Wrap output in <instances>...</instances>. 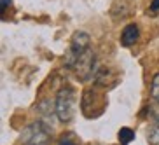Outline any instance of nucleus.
Returning a JSON list of instances; mask_svg holds the SVG:
<instances>
[{
    "instance_id": "1",
    "label": "nucleus",
    "mask_w": 159,
    "mask_h": 145,
    "mask_svg": "<svg viewBox=\"0 0 159 145\" xmlns=\"http://www.w3.org/2000/svg\"><path fill=\"white\" fill-rule=\"evenodd\" d=\"M51 138V129L40 121L32 122L30 126H26L21 131V143L23 145H49Z\"/></svg>"
},
{
    "instance_id": "2",
    "label": "nucleus",
    "mask_w": 159,
    "mask_h": 145,
    "mask_svg": "<svg viewBox=\"0 0 159 145\" xmlns=\"http://www.w3.org/2000/svg\"><path fill=\"white\" fill-rule=\"evenodd\" d=\"M74 89L63 88L58 91L54 100V114L61 122H70L74 119Z\"/></svg>"
},
{
    "instance_id": "3",
    "label": "nucleus",
    "mask_w": 159,
    "mask_h": 145,
    "mask_svg": "<svg viewBox=\"0 0 159 145\" xmlns=\"http://www.w3.org/2000/svg\"><path fill=\"white\" fill-rule=\"evenodd\" d=\"M72 68H74L75 77L80 82H86V80L91 79L94 75V72H96V54H94L93 49H88V51L82 52L77 58V61H75V65Z\"/></svg>"
},
{
    "instance_id": "4",
    "label": "nucleus",
    "mask_w": 159,
    "mask_h": 145,
    "mask_svg": "<svg viewBox=\"0 0 159 145\" xmlns=\"http://www.w3.org/2000/svg\"><path fill=\"white\" fill-rule=\"evenodd\" d=\"M89 33L86 32H75L72 35V42H70V49L66 51V56H65V65L66 66H74L77 58L82 54L84 51L89 49Z\"/></svg>"
},
{
    "instance_id": "5",
    "label": "nucleus",
    "mask_w": 159,
    "mask_h": 145,
    "mask_svg": "<svg viewBox=\"0 0 159 145\" xmlns=\"http://www.w3.org/2000/svg\"><path fill=\"white\" fill-rule=\"evenodd\" d=\"M96 103H98V94H96V91H94V89L86 91L84 96H82V110L86 112L88 117H93L91 112H94V116H100V114H102L103 108L98 107Z\"/></svg>"
},
{
    "instance_id": "6",
    "label": "nucleus",
    "mask_w": 159,
    "mask_h": 145,
    "mask_svg": "<svg viewBox=\"0 0 159 145\" xmlns=\"http://www.w3.org/2000/svg\"><path fill=\"white\" fill-rule=\"evenodd\" d=\"M138 37H140V30H138V26L136 25H128L126 28L122 30V35H121V42L122 46H133V44L138 40Z\"/></svg>"
},
{
    "instance_id": "7",
    "label": "nucleus",
    "mask_w": 159,
    "mask_h": 145,
    "mask_svg": "<svg viewBox=\"0 0 159 145\" xmlns=\"http://www.w3.org/2000/svg\"><path fill=\"white\" fill-rule=\"evenodd\" d=\"M117 138H119V143L121 145H129L131 142L135 140V131L131 129V128H122V129H119Z\"/></svg>"
},
{
    "instance_id": "8",
    "label": "nucleus",
    "mask_w": 159,
    "mask_h": 145,
    "mask_svg": "<svg viewBox=\"0 0 159 145\" xmlns=\"http://www.w3.org/2000/svg\"><path fill=\"white\" fill-rule=\"evenodd\" d=\"M147 140L150 145H159V124H152L147 129Z\"/></svg>"
},
{
    "instance_id": "9",
    "label": "nucleus",
    "mask_w": 159,
    "mask_h": 145,
    "mask_svg": "<svg viewBox=\"0 0 159 145\" xmlns=\"http://www.w3.org/2000/svg\"><path fill=\"white\" fill-rule=\"evenodd\" d=\"M150 94H152V98L159 103V74L154 75V79H152V84H150Z\"/></svg>"
},
{
    "instance_id": "10",
    "label": "nucleus",
    "mask_w": 159,
    "mask_h": 145,
    "mask_svg": "<svg viewBox=\"0 0 159 145\" xmlns=\"http://www.w3.org/2000/svg\"><path fill=\"white\" fill-rule=\"evenodd\" d=\"M58 145H79V143H77V140H75L74 135H70V133H65V135L60 138Z\"/></svg>"
},
{
    "instance_id": "11",
    "label": "nucleus",
    "mask_w": 159,
    "mask_h": 145,
    "mask_svg": "<svg viewBox=\"0 0 159 145\" xmlns=\"http://www.w3.org/2000/svg\"><path fill=\"white\" fill-rule=\"evenodd\" d=\"M150 117L156 124H159V105L157 107H152V112H150Z\"/></svg>"
},
{
    "instance_id": "12",
    "label": "nucleus",
    "mask_w": 159,
    "mask_h": 145,
    "mask_svg": "<svg viewBox=\"0 0 159 145\" xmlns=\"http://www.w3.org/2000/svg\"><path fill=\"white\" fill-rule=\"evenodd\" d=\"M150 7H152V11H159V0H154Z\"/></svg>"
},
{
    "instance_id": "13",
    "label": "nucleus",
    "mask_w": 159,
    "mask_h": 145,
    "mask_svg": "<svg viewBox=\"0 0 159 145\" xmlns=\"http://www.w3.org/2000/svg\"><path fill=\"white\" fill-rule=\"evenodd\" d=\"M11 4V0H2V11H5L7 9V5Z\"/></svg>"
}]
</instances>
